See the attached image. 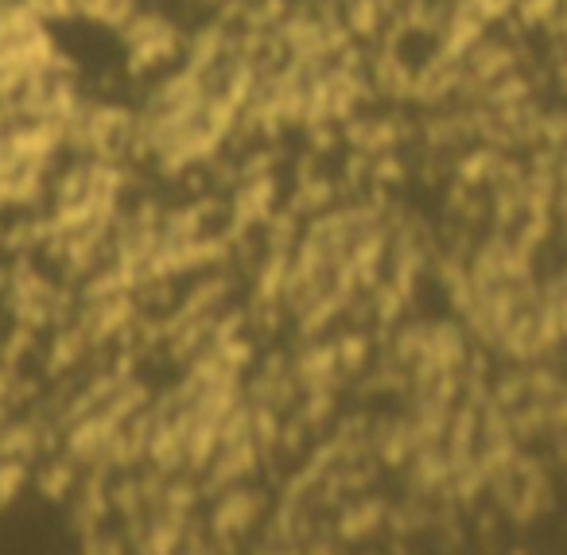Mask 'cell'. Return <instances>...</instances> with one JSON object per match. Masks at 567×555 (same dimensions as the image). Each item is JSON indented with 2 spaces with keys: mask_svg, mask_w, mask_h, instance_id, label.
I'll return each mask as SVG.
<instances>
[{
  "mask_svg": "<svg viewBox=\"0 0 567 555\" xmlns=\"http://www.w3.org/2000/svg\"><path fill=\"white\" fill-rule=\"evenodd\" d=\"M260 516V497L252 490H237V485H229V493L218 501V508H214V536L218 539H234L241 536V532L252 528V521Z\"/></svg>",
  "mask_w": 567,
  "mask_h": 555,
  "instance_id": "1",
  "label": "cell"
},
{
  "mask_svg": "<svg viewBox=\"0 0 567 555\" xmlns=\"http://www.w3.org/2000/svg\"><path fill=\"white\" fill-rule=\"evenodd\" d=\"M334 353H339V369H342V373H354V369L365 366L370 342H365L362 335H350V338H342V342L334 346Z\"/></svg>",
  "mask_w": 567,
  "mask_h": 555,
  "instance_id": "2",
  "label": "cell"
}]
</instances>
